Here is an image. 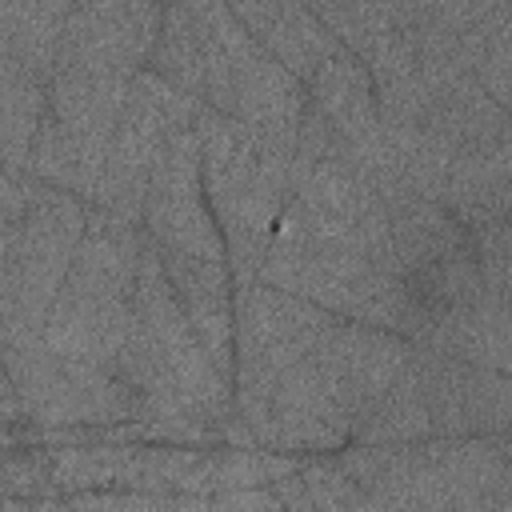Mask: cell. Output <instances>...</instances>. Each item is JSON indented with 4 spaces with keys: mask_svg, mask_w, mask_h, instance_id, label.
Returning a JSON list of instances; mask_svg holds the SVG:
<instances>
[{
    "mask_svg": "<svg viewBox=\"0 0 512 512\" xmlns=\"http://www.w3.org/2000/svg\"><path fill=\"white\" fill-rule=\"evenodd\" d=\"M412 348L396 332L336 320L276 384L264 448L344 452L404 372Z\"/></svg>",
    "mask_w": 512,
    "mask_h": 512,
    "instance_id": "1",
    "label": "cell"
},
{
    "mask_svg": "<svg viewBox=\"0 0 512 512\" xmlns=\"http://www.w3.org/2000/svg\"><path fill=\"white\" fill-rule=\"evenodd\" d=\"M132 312L136 328L116 376L132 388L140 420L168 432L224 428L236 416V392L204 352L152 240L144 244Z\"/></svg>",
    "mask_w": 512,
    "mask_h": 512,
    "instance_id": "2",
    "label": "cell"
},
{
    "mask_svg": "<svg viewBox=\"0 0 512 512\" xmlns=\"http://www.w3.org/2000/svg\"><path fill=\"white\" fill-rule=\"evenodd\" d=\"M260 280L340 320L372 324L412 344H424L428 336V320L416 308L408 284L396 272L380 268L360 244L312 224L296 204H288L276 224V240L268 248Z\"/></svg>",
    "mask_w": 512,
    "mask_h": 512,
    "instance_id": "3",
    "label": "cell"
},
{
    "mask_svg": "<svg viewBox=\"0 0 512 512\" xmlns=\"http://www.w3.org/2000/svg\"><path fill=\"white\" fill-rule=\"evenodd\" d=\"M148 232L116 212L92 208L72 272L52 304L44 344L76 364L116 372L136 328V280Z\"/></svg>",
    "mask_w": 512,
    "mask_h": 512,
    "instance_id": "4",
    "label": "cell"
},
{
    "mask_svg": "<svg viewBox=\"0 0 512 512\" xmlns=\"http://www.w3.org/2000/svg\"><path fill=\"white\" fill-rule=\"evenodd\" d=\"M204 196L228 244V264L236 284L260 280L276 224L292 204V160L296 152L268 144L232 116L204 104L196 120Z\"/></svg>",
    "mask_w": 512,
    "mask_h": 512,
    "instance_id": "5",
    "label": "cell"
},
{
    "mask_svg": "<svg viewBox=\"0 0 512 512\" xmlns=\"http://www.w3.org/2000/svg\"><path fill=\"white\" fill-rule=\"evenodd\" d=\"M92 204L40 180L28 208L4 224L0 244V340L4 348L44 340L52 304L72 272Z\"/></svg>",
    "mask_w": 512,
    "mask_h": 512,
    "instance_id": "6",
    "label": "cell"
},
{
    "mask_svg": "<svg viewBox=\"0 0 512 512\" xmlns=\"http://www.w3.org/2000/svg\"><path fill=\"white\" fill-rule=\"evenodd\" d=\"M204 104L240 120L268 144L296 152L308 116V88L240 24L232 4H208Z\"/></svg>",
    "mask_w": 512,
    "mask_h": 512,
    "instance_id": "7",
    "label": "cell"
},
{
    "mask_svg": "<svg viewBox=\"0 0 512 512\" xmlns=\"http://www.w3.org/2000/svg\"><path fill=\"white\" fill-rule=\"evenodd\" d=\"M340 316L264 280L236 284V424L248 444L268 440L272 392Z\"/></svg>",
    "mask_w": 512,
    "mask_h": 512,
    "instance_id": "8",
    "label": "cell"
},
{
    "mask_svg": "<svg viewBox=\"0 0 512 512\" xmlns=\"http://www.w3.org/2000/svg\"><path fill=\"white\" fill-rule=\"evenodd\" d=\"M200 112H204L200 100L176 92L168 80H160L152 68H144L128 92L124 112H120V124H116V136L108 148V164H104V180H100L92 208L116 212L132 224H144V204H148L156 160L176 132L196 128Z\"/></svg>",
    "mask_w": 512,
    "mask_h": 512,
    "instance_id": "9",
    "label": "cell"
},
{
    "mask_svg": "<svg viewBox=\"0 0 512 512\" xmlns=\"http://www.w3.org/2000/svg\"><path fill=\"white\" fill-rule=\"evenodd\" d=\"M4 368H8L4 384H12L16 404L32 424L140 420V404L116 372L64 360L44 340L4 348Z\"/></svg>",
    "mask_w": 512,
    "mask_h": 512,
    "instance_id": "10",
    "label": "cell"
},
{
    "mask_svg": "<svg viewBox=\"0 0 512 512\" xmlns=\"http://www.w3.org/2000/svg\"><path fill=\"white\" fill-rule=\"evenodd\" d=\"M160 24H164V4H148V0L72 4L56 72H84V76L132 84L152 60Z\"/></svg>",
    "mask_w": 512,
    "mask_h": 512,
    "instance_id": "11",
    "label": "cell"
},
{
    "mask_svg": "<svg viewBox=\"0 0 512 512\" xmlns=\"http://www.w3.org/2000/svg\"><path fill=\"white\" fill-rule=\"evenodd\" d=\"M420 368L432 440L512 436V376L452 360L432 348H412Z\"/></svg>",
    "mask_w": 512,
    "mask_h": 512,
    "instance_id": "12",
    "label": "cell"
},
{
    "mask_svg": "<svg viewBox=\"0 0 512 512\" xmlns=\"http://www.w3.org/2000/svg\"><path fill=\"white\" fill-rule=\"evenodd\" d=\"M316 16L372 72L376 88L416 72V36L408 4H316Z\"/></svg>",
    "mask_w": 512,
    "mask_h": 512,
    "instance_id": "13",
    "label": "cell"
},
{
    "mask_svg": "<svg viewBox=\"0 0 512 512\" xmlns=\"http://www.w3.org/2000/svg\"><path fill=\"white\" fill-rule=\"evenodd\" d=\"M444 208L472 236H492L504 228V220L512 216V132L452 160Z\"/></svg>",
    "mask_w": 512,
    "mask_h": 512,
    "instance_id": "14",
    "label": "cell"
},
{
    "mask_svg": "<svg viewBox=\"0 0 512 512\" xmlns=\"http://www.w3.org/2000/svg\"><path fill=\"white\" fill-rule=\"evenodd\" d=\"M232 12L240 16V24L300 80L308 84L328 56L340 48L336 32L316 16V8L308 4H284V0H244L232 4Z\"/></svg>",
    "mask_w": 512,
    "mask_h": 512,
    "instance_id": "15",
    "label": "cell"
},
{
    "mask_svg": "<svg viewBox=\"0 0 512 512\" xmlns=\"http://www.w3.org/2000/svg\"><path fill=\"white\" fill-rule=\"evenodd\" d=\"M452 32L464 68L480 88L512 116V4H464L452 0Z\"/></svg>",
    "mask_w": 512,
    "mask_h": 512,
    "instance_id": "16",
    "label": "cell"
},
{
    "mask_svg": "<svg viewBox=\"0 0 512 512\" xmlns=\"http://www.w3.org/2000/svg\"><path fill=\"white\" fill-rule=\"evenodd\" d=\"M304 88H308V108H316L348 144H360L380 128L376 80L344 44Z\"/></svg>",
    "mask_w": 512,
    "mask_h": 512,
    "instance_id": "17",
    "label": "cell"
},
{
    "mask_svg": "<svg viewBox=\"0 0 512 512\" xmlns=\"http://www.w3.org/2000/svg\"><path fill=\"white\" fill-rule=\"evenodd\" d=\"M420 348H432V352H444L452 360L512 376V300L484 292L476 304L440 320Z\"/></svg>",
    "mask_w": 512,
    "mask_h": 512,
    "instance_id": "18",
    "label": "cell"
},
{
    "mask_svg": "<svg viewBox=\"0 0 512 512\" xmlns=\"http://www.w3.org/2000/svg\"><path fill=\"white\" fill-rule=\"evenodd\" d=\"M68 16V0H0V60L52 84Z\"/></svg>",
    "mask_w": 512,
    "mask_h": 512,
    "instance_id": "19",
    "label": "cell"
},
{
    "mask_svg": "<svg viewBox=\"0 0 512 512\" xmlns=\"http://www.w3.org/2000/svg\"><path fill=\"white\" fill-rule=\"evenodd\" d=\"M388 228H392L396 268L404 280L476 244V236L436 200H408L388 208Z\"/></svg>",
    "mask_w": 512,
    "mask_h": 512,
    "instance_id": "20",
    "label": "cell"
},
{
    "mask_svg": "<svg viewBox=\"0 0 512 512\" xmlns=\"http://www.w3.org/2000/svg\"><path fill=\"white\" fill-rule=\"evenodd\" d=\"M148 68L176 92L204 104L208 72V4H168Z\"/></svg>",
    "mask_w": 512,
    "mask_h": 512,
    "instance_id": "21",
    "label": "cell"
},
{
    "mask_svg": "<svg viewBox=\"0 0 512 512\" xmlns=\"http://www.w3.org/2000/svg\"><path fill=\"white\" fill-rule=\"evenodd\" d=\"M52 112L48 84L32 72L0 60V140H4V168L24 172L36 148V136Z\"/></svg>",
    "mask_w": 512,
    "mask_h": 512,
    "instance_id": "22",
    "label": "cell"
},
{
    "mask_svg": "<svg viewBox=\"0 0 512 512\" xmlns=\"http://www.w3.org/2000/svg\"><path fill=\"white\" fill-rule=\"evenodd\" d=\"M76 512H172V500L160 492H80L72 496Z\"/></svg>",
    "mask_w": 512,
    "mask_h": 512,
    "instance_id": "23",
    "label": "cell"
},
{
    "mask_svg": "<svg viewBox=\"0 0 512 512\" xmlns=\"http://www.w3.org/2000/svg\"><path fill=\"white\" fill-rule=\"evenodd\" d=\"M488 512H512V436H508V460H504V472L496 480V492H492Z\"/></svg>",
    "mask_w": 512,
    "mask_h": 512,
    "instance_id": "24",
    "label": "cell"
},
{
    "mask_svg": "<svg viewBox=\"0 0 512 512\" xmlns=\"http://www.w3.org/2000/svg\"><path fill=\"white\" fill-rule=\"evenodd\" d=\"M4 512H32V500H20V496H8Z\"/></svg>",
    "mask_w": 512,
    "mask_h": 512,
    "instance_id": "25",
    "label": "cell"
},
{
    "mask_svg": "<svg viewBox=\"0 0 512 512\" xmlns=\"http://www.w3.org/2000/svg\"><path fill=\"white\" fill-rule=\"evenodd\" d=\"M496 236H500V240H504V244H508V248H512V216H508V220H504V228H500V232H496Z\"/></svg>",
    "mask_w": 512,
    "mask_h": 512,
    "instance_id": "26",
    "label": "cell"
}]
</instances>
